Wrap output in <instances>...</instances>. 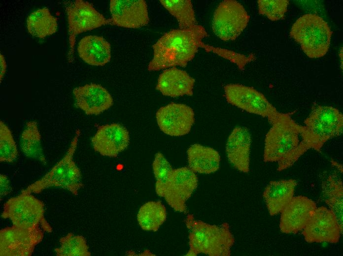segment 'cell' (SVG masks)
I'll list each match as a JSON object with an SVG mask.
<instances>
[{
    "label": "cell",
    "mask_w": 343,
    "mask_h": 256,
    "mask_svg": "<svg viewBox=\"0 0 343 256\" xmlns=\"http://www.w3.org/2000/svg\"><path fill=\"white\" fill-rule=\"evenodd\" d=\"M263 154L265 162H277L281 171L291 167L311 149L310 135L304 126L297 124L289 113H280L270 122Z\"/></svg>",
    "instance_id": "6da1fadb"
},
{
    "label": "cell",
    "mask_w": 343,
    "mask_h": 256,
    "mask_svg": "<svg viewBox=\"0 0 343 256\" xmlns=\"http://www.w3.org/2000/svg\"><path fill=\"white\" fill-rule=\"evenodd\" d=\"M200 25L188 29H173L164 33L152 46L153 56L148 64L149 71L179 66L185 67L199 51L204 48L210 52L212 46L203 40L208 36Z\"/></svg>",
    "instance_id": "7a4b0ae2"
},
{
    "label": "cell",
    "mask_w": 343,
    "mask_h": 256,
    "mask_svg": "<svg viewBox=\"0 0 343 256\" xmlns=\"http://www.w3.org/2000/svg\"><path fill=\"white\" fill-rule=\"evenodd\" d=\"M185 224L189 230V249L186 256L203 254L209 256H229L235 238L227 223L210 224L187 215Z\"/></svg>",
    "instance_id": "3957f363"
},
{
    "label": "cell",
    "mask_w": 343,
    "mask_h": 256,
    "mask_svg": "<svg viewBox=\"0 0 343 256\" xmlns=\"http://www.w3.org/2000/svg\"><path fill=\"white\" fill-rule=\"evenodd\" d=\"M81 132L76 130L66 154L52 169L42 178L28 186L21 192L39 193L50 187H60L77 195L84 187L80 170L73 160Z\"/></svg>",
    "instance_id": "277c9868"
},
{
    "label": "cell",
    "mask_w": 343,
    "mask_h": 256,
    "mask_svg": "<svg viewBox=\"0 0 343 256\" xmlns=\"http://www.w3.org/2000/svg\"><path fill=\"white\" fill-rule=\"evenodd\" d=\"M289 33L309 57L318 58L327 53L333 32L322 17L308 13L295 21Z\"/></svg>",
    "instance_id": "5b68a950"
},
{
    "label": "cell",
    "mask_w": 343,
    "mask_h": 256,
    "mask_svg": "<svg viewBox=\"0 0 343 256\" xmlns=\"http://www.w3.org/2000/svg\"><path fill=\"white\" fill-rule=\"evenodd\" d=\"M304 124L310 135L312 149L319 152L328 140L342 133L343 115L332 106L314 104Z\"/></svg>",
    "instance_id": "8992f818"
},
{
    "label": "cell",
    "mask_w": 343,
    "mask_h": 256,
    "mask_svg": "<svg viewBox=\"0 0 343 256\" xmlns=\"http://www.w3.org/2000/svg\"><path fill=\"white\" fill-rule=\"evenodd\" d=\"M44 213V205L41 200L32 193L21 192L4 204L1 217L10 220L15 225L38 224L43 231L50 233L52 228Z\"/></svg>",
    "instance_id": "52a82bcc"
},
{
    "label": "cell",
    "mask_w": 343,
    "mask_h": 256,
    "mask_svg": "<svg viewBox=\"0 0 343 256\" xmlns=\"http://www.w3.org/2000/svg\"><path fill=\"white\" fill-rule=\"evenodd\" d=\"M43 236L38 224H13L3 228L0 230V256H31Z\"/></svg>",
    "instance_id": "ba28073f"
},
{
    "label": "cell",
    "mask_w": 343,
    "mask_h": 256,
    "mask_svg": "<svg viewBox=\"0 0 343 256\" xmlns=\"http://www.w3.org/2000/svg\"><path fill=\"white\" fill-rule=\"evenodd\" d=\"M249 19V15L240 3L235 0H225L218 5L214 11L212 31L223 41L234 40L246 27Z\"/></svg>",
    "instance_id": "9c48e42d"
},
{
    "label": "cell",
    "mask_w": 343,
    "mask_h": 256,
    "mask_svg": "<svg viewBox=\"0 0 343 256\" xmlns=\"http://www.w3.org/2000/svg\"><path fill=\"white\" fill-rule=\"evenodd\" d=\"M68 16L70 51L69 54L72 61L76 35L91 31L105 25H110V19H106L88 1L75 0L65 2Z\"/></svg>",
    "instance_id": "30bf717a"
},
{
    "label": "cell",
    "mask_w": 343,
    "mask_h": 256,
    "mask_svg": "<svg viewBox=\"0 0 343 256\" xmlns=\"http://www.w3.org/2000/svg\"><path fill=\"white\" fill-rule=\"evenodd\" d=\"M224 91L229 103L247 112L266 117L269 123L280 113L263 94L252 87L229 84L224 86Z\"/></svg>",
    "instance_id": "8fae6325"
},
{
    "label": "cell",
    "mask_w": 343,
    "mask_h": 256,
    "mask_svg": "<svg viewBox=\"0 0 343 256\" xmlns=\"http://www.w3.org/2000/svg\"><path fill=\"white\" fill-rule=\"evenodd\" d=\"M198 184L196 174L189 167L172 169L166 182L163 197L174 210L186 213V202Z\"/></svg>",
    "instance_id": "7c38bea8"
},
{
    "label": "cell",
    "mask_w": 343,
    "mask_h": 256,
    "mask_svg": "<svg viewBox=\"0 0 343 256\" xmlns=\"http://www.w3.org/2000/svg\"><path fill=\"white\" fill-rule=\"evenodd\" d=\"M308 243H336L343 234L334 213L327 208L316 207L303 229Z\"/></svg>",
    "instance_id": "4fadbf2b"
},
{
    "label": "cell",
    "mask_w": 343,
    "mask_h": 256,
    "mask_svg": "<svg viewBox=\"0 0 343 256\" xmlns=\"http://www.w3.org/2000/svg\"><path fill=\"white\" fill-rule=\"evenodd\" d=\"M158 125L164 133L172 136L185 135L195 122V114L190 106L172 102L160 107L156 113Z\"/></svg>",
    "instance_id": "5bb4252c"
},
{
    "label": "cell",
    "mask_w": 343,
    "mask_h": 256,
    "mask_svg": "<svg viewBox=\"0 0 343 256\" xmlns=\"http://www.w3.org/2000/svg\"><path fill=\"white\" fill-rule=\"evenodd\" d=\"M110 25L137 29L149 22L148 8L144 0H111Z\"/></svg>",
    "instance_id": "9a60e30c"
},
{
    "label": "cell",
    "mask_w": 343,
    "mask_h": 256,
    "mask_svg": "<svg viewBox=\"0 0 343 256\" xmlns=\"http://www.w3.org/2000/svg\"><path fill=\"white\" fill-rule=\"evenodd\" d=\"M130 142L128 130L117 123L106 124L98 127L91 139L94 150L103 156L117 157L125 150Z\"/></svg>",
    "instance_id": "2e32d148"
},
{
    "label": "cell",
    "mask_w": 343,
    "mask_h": 256,
    "mask_svg": "<svg viewBox=\"0 0 343 256\" xmlns=\"http://www.w3.org/2000/svg\"><path fill=\"white\" fill-rule=\"evenodd\" d=\"M316 207L315 202L308 197L293 196L281 212V231L290 234L302 230Z\"/></svg>",
    "instance_id": "e0dca14e"
},
{
    "label": "cell",
    "mask_w": 343,
    "mask_h": 256,
    "mask_svg": "<svg viewBox=\"0 0 343 256\" xmlns=\"http://www.w3.org/2000/svg\"><path fill=\"white\" fill-rule=\"evenodd\" d=\"M77 107L87 115H99L113 103L109 93L99 84L91 83L75 88L73 91Z\"/></svg>",
    "instance_id": "ac0fdd59"
},
{
    "label": "cell",
    "mask_w": 343,
    "mask_h": 256,
    "mask_svg": "<svg viewBox=\"0 0 343 256\" xmlns=\"http://www.w3.org/2000/svg\"><path fill=\"white\" fill-rule=\"evenodd\" d=\"M251 144V134L244 127L235 128L228 138L226 145L228 159L240 172L249 171Z\"/></svg>",
    "instance_id": "d6986e66"
},
{
    "label": "cell",
    "mask_w": 343,
    "mask_h": 256,
    "mask_svg": "<svg viewBox=\"0 0 343 256\" xmlns=\"http://www.w3.org/2000/svg\"><path fill=\"white\" fill-rule=\"evenodd\" d=\"M195 79L187 72L175 67L164 70L159 76L156 90L172 97L193 94Z\"/></svg>",
    "instance_id": "ffe728a7"
},
{
    "label": "cell",
    "mask_w": 343,
    "mask_h": 256,
    "mask_svg": "<svg viewBox=\"0 0 343 256\" xmlns=\"http://www.w3.org/2000/svg\"><path fill=\"white\" fill-rule=\"evenodd\" d=\"M297 182L294 179L272 181L266 187L263 196L271 216L283 210L294 196Z\"/></svg>",
    "instance_id": "44dd1931"
},
{
    "label": "cell",
    "mask_w": 343,
    "mask_h": 256,
    "mask_svg": "<svg viewBox=\"0 0 343 256\" xmlns=\"http://www.w3.org/2000/svg\"><path fill=\"white\" fill-rule=\"evenodd\" d=\"M77 51L79 57L91 65L103 66L110 61V45L102 36L88 35L83 37L78 43Z\"/></svg>",
    "instance_id": "7402d4cb"
},
{
    "label": "cell",
    "mask_w": 343,
    "mask_h": 256,
    "mask_svg": "<svg viewBox=\"0 0 343 256\" xmlns=\"http://www.w3.org/2000/svg\"><path fill=\"white\" fill-rule=\"evenodd\" d=\"M187 154L189 168L195 173L210 174L219 168L220 156L212 148L194 144L189 147Z\"/></svg>",
    "instance_id": "603a6c76"
},
{
    "label": "cell",
    "mask_w": 343,
    "mask_h": 256,
    "mask_svg": "<svg viewBox=\"0 0 343 256\" xmlns=\"http://www.w3.org/2000/svg\"><path fill=\"white\" fill-rule=\"evenodd\" d=\"M325 201L334 213L341 230H343V190L341 177L336 171L330 174L322 184Z\"/></svg>",
    "instance_id": "cb8c5ba5"
},
{
    "label": "cell",
    "mask_w": 343,
    "mask_h": 256,
    "mask_svg": "<svg viewBox=\"0 0 343 256\" xmlns=\"http://www.w3.org/2000/svg\"><path fill=\"white\" fill-rule=\"evenodd\" d=\"M58 19L46 7L32 12L27 20V28L33 36L39 38L52 35L57 31Z\"/></svg>",
    "instance_id": "d4e9b609"
},
{
    "label": "cell",
    "mask_w": 343,
    "mask_h": 256,
    "mask_svg": "<svg viewBox=\"0 0 343 256\" xmlns=\"http://www.w3.org/2000/svg\"><path fill=\"white\" fill-rule=\"evenodd\" d=\"M41 134L36 122L27 123L20 139V149L27 157L35 159L44 165L47 161L41 144Z\"/></svg>",
    "instance_id": "484cf974"
},
{
    "label": "cell",
    "mask_w": 343,
    "mask_h": 256,
    "mask_svg": "<svg viewBox=\"0 0 343 256\" xmlns=\"http://www.w3.org/2000/svg\"><path fill=\"white\" fill-rule=\"evenodd\" d=\"M167 212L161 202L149 201L140 208L137 219L141 228L146 231H156L166 220Z\"/></svg>",
    "instance_id": "4316f807"
},
{
    "label": "cell",
    "mask_w": 343,
    "mask_h": 256,
    "mask_svg": "<svg viewBox=\"0 0 343 256\" xmlns=\"http://www.w3.org/2000/svg\"><path fill=\"white\" fill-rule=\"evenodd\" d=\"M161 4L177 20L179 28L191 29L198 25L190 0H161Z\"/></svg>",
    "instance_id": "83f0119b"
},
{
    "label": "cell",
    "mask_w": 343,
    "mask_h": 256,
    "mask_svg": "<svg viewBox=\"0 0 343 256\" xmlns=\"http://www.w3.org/2000/svg\"><path fill=\"white\" fill-rule=\"evenodd\" d=\"M60 247L55 249L57 256H90L91 253L86 239L81 235L69 233L61 237Z\"/></svg>",
    "instance_id": "f1b7e54d"
},
{
    "label": "cell",
    "mask_w": 343,
    "mask_h": 256,
    "mask_svg": "<svg viewBox=\"0 0 343 256\" xmlns=\"http://www.w3.org/2000/svg\"><path fill=\"white\" fill-rule=\"evenodd\" d=\"M18 156L16 142L9 128L2 121H0V161L11 163Z\"/></svg>",
    "instance_id": "f546056e"
},
{
    "label": "cell",
    "mask_w": 343,
    "mask_h": 256,
    "mask_svg": "<svg viewBox=\"0 0 343 256\" xmlns=\"http://www.w3.org/2000/svg\"><path fill=\"white\" fill-rule=\"evenodd\" d=\"M152 167L156 179V192L159 196L163 197L166 182L172 170V167L164 155L160 152L156 154Z\"/></svg>",
    "instance_id": "4dcf8cb0"
},
{
    "label": "cell",
    "mask_w": 343,
    "mask_h": 256,
    "mask_svg": "<svg viewBox=\"0 0 343 256\" xmlns=\"http://www.w3.org/2000/svg\"><path fill=\"white\" fill-rule=\"evenodd\" d=\"M259 14L275 21L284 18L289 3L288 0H259L257 1Z\"/></svg>",
    "instance_id": "1f68e13d"
},
{
    "label": "cell",
    "mask_w": 343,
    "mask_h": 256,
    "mask_svg": "<svg viewBox=\"0 0 343 256\" xmlns=\"http://www.w3.org/2000/svg\"><path fill=\"white\" fill-rule=\"evenodd\" d=\"M10 181L4 174H0V201L11 192Z\"/></svg>",
    "instance_id": "d6a6232c"
},
{
    "label": "cell",
    "mask_w": 343,
    "mask_h": 256,
    "mask_svg": "<svg viewBox=\"0 0 343 256\" xmlns=\"http://www.w3.org/2000/svg\"><path fill=\"white\" fill-rule=\"evenodd\" d=\"M0 82H1L2 79L6 71L7 65L4 57L1 54H0Z\"/></svg>",
    "instance_id": "836d02e7"
}]
</instances>
